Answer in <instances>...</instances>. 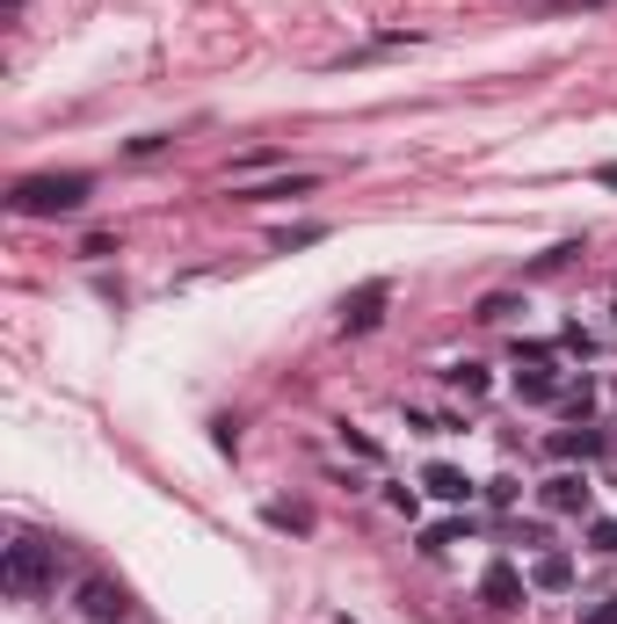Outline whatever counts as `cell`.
Returning a JSON list of instances; mask_svg holds the SVG:
<instances>
[{"mask_svg": "<svg viewBox=\"0 0 617 624\" xmlns=\"http://www.w3.org/2000/svg\"><path fill=\"white\" fill-rule=\"evenodd\" d=\"M465 530H473L465 516H451V523H429V530H422V552H451V545H458Z\"/></svg>", "mask_w": 617, "mask_h": 624, "instance_id": "7c38bea8", "label": "cell"}, {"mask_svg": "<svg viewBox=\"0 0 617 624\" xmlns=\"http://www.w3.org/2000/svg\"><path fill=\"white\" fill-rule=\"evenodd\" d=\"M479 603L487 610H523L530 603V573L516 567V559H494V567L479 573Z\"/></svg>", "mask_w": 617, "mask_h": 624, "instance_id": "277c9868", "label": "cell"}, {"mask_svg": "<svg viewBox=\"0 0 617 624\" xmlns=\"http://www.w3.org/2000/svg\"><path fill=\"white\" fill-rule=\"evenodd\" d=\"M313 174H291V182H262V190H240V204H277V196H305Z\"/></svg>", "mask_w": 617, "mask_h": 624, "instance_id": "8fae6325", "label": "cell"}, {"mask_svg": "<svg viewBox=\"0 0 617 624\" xmlns=\"http://www.w3.org/2000/svg\"><path fill=\"white\" fill-rule=\"evenodd\" d=\"M538 502L552 508V516H588V502H596V486L582 480V472H560V480H545V494Z\"/></svg>", "mask_w": 617, "mask_h": 624, "instance_id": "8992f818", "label": "cell"}, {"mask_svg": "<svg viewBox=\"0 0 617 624\" xmlns=\"http://www.w3.org/2000/svg\"><path fill=\"white\" fill-rule=\"evenodd\" d=\"M95 196L88 174H30V182H15V211L22 218H58V211H80Z\"/></svg>", "mask_w": 617, "mask_h": 624, "instance_id": "6da1fadb", "label": "cell"}, {"mask_svg": "<svg viewBox=\"0 0 617 624\" xmlns=\"http://www.w3.org/2000/svg\"><path fill=\"white\" fill-rule=\"evenodd\" d=\"M582 624H617V595H610V603H603V610H588Z\"/></svg>", "mask_w": 617, "mask_h": 624, "instance_id": "ac0fdd59", "label": "cell"}, {"mask_svg": "<svg viewBox=\"0 0 617 624\" xmlns=\"http://www.w3.org/2000/svg\"><path fill=\"white\" fill-rule=\"evenodd\" d=\"M530 589L566 595V589H574V559H566V552H538V559H530Z\"/></svg>", "mask_w": 617, "mask_h": 624, "instance_id": "52a82bcc", "label": "cell"}, {"mask_svg": "<svg viewBox=\"0 0 617 624\" xmlns=\"http://www.w3.org/2000/svg\"><path fill=\"white\" fill-rule=\"evenodd\" d=\"M386 298H392V283H386V277L356 283V291L342 298V334H370L378 320H386Z\"/></svg>", "mask_w": 617, "mask_h": 624, "instance_id": "5b68a950", "label": "cell"}, {"mask_svg": "<svg viewBox=\"0 0 617 624\" xmlns=\"http://www.w3.org/2000/svg\"><path fill=\"white\" fill-rule=\"evenodd\" d=\"M52 589V545H36V538H15L8 545V595H44Z\"/></svg>", "mask_w": 617, "mask_h": 624, "instance_id": "7a4b0ae2", "label": "cell"}, {"mask_svg": "<svg viewBox=\"0 0 617 624\" xmlns=\"http://www.w3.org/2000/svg\"><path fill=\"white\" fill-rule=\"evenodd\" d=\"M516 392H523V399H552V392H560V378H552V364H516Z\"/></svg>", "mask_w": 617, "mask_h": 624, "instance_id": "30bf717a", "label": "cell"}, {"mask_svg": "<svg viewBox=\"0 0 617 624\" xmlns=\"http://www.w3.org/2000/svg\"><path fill=\"white\" fill-rule=\"evenodd\" d=\"M596 182H603V190H617V160H603V168H596Z\"/></svg>", "mask_w": 617, "mask_h": 624, "instance_id": "d6986e66", "label": "cell"}, {"mask_svg": "<svg viewBox=\"0 0 617 624\" xmlns=\"http://www.w3.org/2000/svg\"><path fill=\"white\" fill-rule=\"evenodd\" d=\"M342 451H356V458H378V443H370L364 429H349V421H342Z\"/></svg>", "mask_w": 617, "mask_h": 624, "instance_id": "2e32d148", "label": "cell"}, {"mask_svg": "<svg viewBox=\"0 0 617 624\" xmlns=\"http://www.w3.org/2000/svg\"><path fill=\"white\" fill-rule=\"evenodd\" d=\"M588 545H596V552H610L617 559V523L603 516V523H588Z\"/></svg>", "mask_w": 617, "mask_h": 624, "instance_id": "5bb4252c", "label": "cell"}, {"mask_svg": "<svg viewBox=\"0 0 617 624\" xmlns=\"http://www.w3.org/2000/svg\"><path fill=\"white\" fill-rule=\"evenodd\" d=\"M335 624H356V617H349V610H342V617H335Z\"/></svg>", "mask_w": 617, "mask_h": 624, "instance_id": "ffe728a7", "label": "cell"}, {"mask_svg": "<svg viewBox=\"0 0 617 624\" xmlns=\"http://www.w3.org/2000/svg\"><path fill=\"white\" fill-rule=\"evenodd\" d=\"M516 312V298L509 291H494V298H479V320H509Z\"/></svg>", "mask_w": 617, "mask_h": 624, "instance_id": "9a60e30c", "label": "cell"}, {"mask_svg": "<svg viewBox=\"0 0 617 624\" xmlns=\"http://www.w3.org/2000/svg\"><path fill=\"white\" fill-rule=\"evenodd\" d=\"M73 603H80L88 624H123L131 617V595H123V581H109V573H88V581L73 589Z\"/></svg>", "mask_w": 617, "mask_h": 624, "instance_id": "3957f363", "label": "cell"}, {"mask_svg": "<svg viewBox=\"0 0 617 624\" xmlns=\"http://www.w3.org/2000/svg\"><path fill=\"white\" fill-rule=\"evenodd\" d=\"M451 385H458L465 399H487V385H494V378H487V364H451Z\"/></svg>", "mask_w": 617, "mask_h": 624, "instance_id": "4fadbf2b", "label": "cell"}, {"mask_svg": "<svg viewBox=\"0 0 617 624\" xmlns=\"http://www.w3.org/2000/svg\"><path fill=\"white\" fill-rule=\"evenodd\" d=\"M422 486L436 494V502H451V508H458V502H473V480H465L458 465H429V472H422Z\"/></svg>", "mask_w": 617, "mask_h": 624, "instance_id": "9c48e42d", "label": "cell"}, {"mask_svg": "<svg viewBox=\"0 0 617 624\" xmlns=\"http://www.w3.org/2000/svg\"><path fill=\"white\" fill-rule=\"evenodd\" d=\"M516 494H523L516 480H487V502H494V508H516Z\"/></svg>", "mask_w": 617, "mask_h": 624, "instance_id": "e0dca14e", "label": "cell"}, {"mask_svg": "<svg viewBox=\"0 0 617 624\" xmlns=\"http://www.w3.org/2000/svg\"><path fill=\"white\" fill-rule=\"evenodd\" d=\"M552 451H560V458H582V465H596V458L610 451V435H603V429H566V435H552Z\"/></svg>", "mask_w": 617, "mask_h": 624, "instance_id": "ba28073f", "label": "cell"}]
</instances>
